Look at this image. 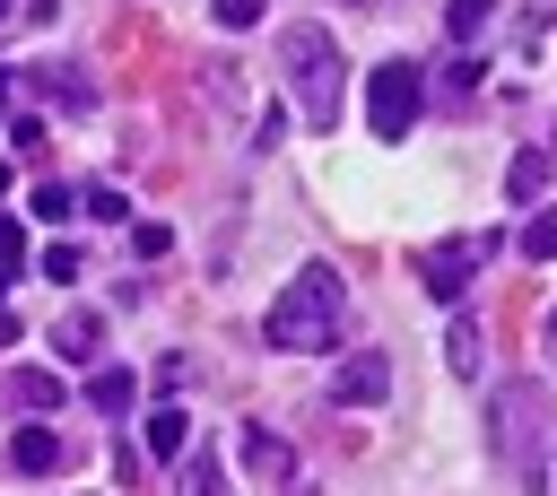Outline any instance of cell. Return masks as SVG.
Returning <instances> with one entry per match:
<instances>
[{"label":"cell","instance_id":"cell-12","mask_svg":"<svg viewBox=\"0 0 557 496\" xmlns=\"http://www.w3.org/2000/svg\"><path fill=\"white\" fill-rule=\"evenodd\" d=\"M131 392H139V383H131V365H96V374H87V409H104V418H122V409H131Z\"/></svg>","mask_w":557,"mask_h":496},{"label":"cell","instance_id":"cell-13","mask_svg":"<svg viewBox=\"0 0 557 496\" xmlns=\"http://www.w3.org/2000/svg\"><path fill=\"white\" fill-rule=\"evenodd\" d=\"M9 400H17V409H52V400H61V374H52V365H17V374H9Z\"/></svg>","mask_w":557,"mask_h":496},{"label":"cell","instance_id":"cell-26","mask_svg":"<svg viewBox=\"0 0 557 496\" xmlns=\"http://www.w3.org/2000/svg\"><path fill=\"white\" fill-rule=\"evenodd\" d=\"M470 87H479V61H470V52H461V61H453V70H444V96H470Z\"/></svg>","mask_w":557,"mask_h":496},{"label":"cell","instance_id":"cell-28","mask_svg":"<svg viewBox=\"0 0 557 496\" xmlns=\"http://www.w3.org/2000/svg\"><path fill=\"white\" fill-rule=\"evenodd\" d=\"M0 122H9V78H0Z\"/></svg>","mask_w":557,"mask_h":496},{"label":"cell","instance_id":"cell-5","mask_svg":"<svg viewBox=\"0 0 557 496\" xmlns=\"http://www.w3.org/2000/svg\"><path fill=\"white\" fill-rule=\"evenodd\" d=\"M487 252H496V235H487V226H479V235H444V244H426V252H418V287H426L435 305H461Z\"/></svg>","mask_w":557,"mask_h":496},{"label":"cell","instance_id":"cell-17","mask_svg":"<svg viewBox=\"0 0 557 496\" xmlns=\"http://www.w3.org/2000/svg\"><path fill=\"white\" fill-rule=\"evenodd\" d=\"M183 496H226V470L209 452H183Z\"/></svg>","mask_w":557,"mask_h":496},{"label":"cell","instance_id":"cell-9","mask_svg":"<svg viewBox=\"0 0 557 496\" xmlns=\"http://www.w3.org/2000/svg\"><path fill=\"white\" fill-rule=\"evenodd\" d=\"M244 470H252L261 487H278V479L296 470V452H287V444H278L270 426H244Z\"/></svg>","mask_w":557,"mask_h":496},{"label":"cell","instance_id":"cell-16","mask_svg":"<svg viewBox=\"0 0 557 496\" xmlns=\"http://www.w3.org/2000/svg\"><path fill=\"white\" fill-rule=\"evenodd\" d=\"M487 17H496V0H453V17H444V26H453V44H479V35H487Z\"/></svg>","mask_w":557,"mask_h":496},{"label":"cell","instance_id":"cell-1","mask_svg":"<svg viewBox=\"0 0 557 496\" xmlns=\"http://www.w3.org/2000/svg\"><path fill=\"white\" fill-rule=\"evenodd\" d=\"M339 322H348V287H339V270L331 261H305L296 278H287V296L270 305V348H287V357H322V348H339Z\"/></svg>","mask_w":557,"mask_h":496},{"label":"cell","instance_id":"cell-10","mask_svg":"<svg viewBox=\"0 0 557 496\" xmlns=\"http://www.w3.org/2000/svg\"><path fill=\"white\" fill-rule=\"evenodd\" d=\"M444 357H453V374H461V383H479V374H487V365H479V357H487V339H479V322H470V313H453Z\"/></svg>","mask_w":557,"mask_h":496},{"label":"cell","instance_id":"cell-25","mask_svg":"<svg viewBox=\"0 0 557 496\" xmlns=\"http://www.w3.org/2000/svg\"><path fill=\"white\" fill-rule=\"evenodd\" d=\"M183 383H191V357H183V348H174V357H157V392H183Z\"/></svg>","mask_w":557,"mask_h":496},{"label":"cell","instance_id":"cell-27","mask_svg":"<svg viewBox=\"0 0 557 496\" xmlns=\"http://www.w3.org/2000/svg\"><path fill=\"white\" fill-rule=\"evenodd\" d=\"M9 339H17V313H9V305H0V348H9Z\"/></svg>","mask_w":557,"mask_h":496},{"label":"cell","instance_id":"cell-8","mask_svg":"<svg viewBox=\"0 0 557 496\" xmlns=\"http://www.w3.org/2000/svg\"><path fill=\"white\" fill-rule=\"evenodd\" d=\"M139 444H148V461H183V452H191V418H183L174 400H157L148 426H139Z\"/></svg>","mask_w":557,"mask_h":496},{"label":"cell","instance_id":"cell-29","mask_svg":"<svg viewBox=\"0 0 557 496\" xmlns=\"http://www.w3.org/2000/svg\"><path fill=\"white\" fill-rule=\"evenodd\" d=\"M0 191H9V157H0Z\"/></svg>","mask_w":557,"mask_h":496},{"label":"cell","instance_id":"cell-24","mask_svg":"<svg viewBox=\"0 0 557 496\" xmlns=\"http://www.w3.org/2000/svg\"><path fill=\"white\" fill-rule=\"evenodd\" d=\"M165 244H174V235H165V226H148V218H139V226H131V252H139V261H157V252H165Z\"/></svg>","mask_w":557,"mask_h":496},{"label":"cell","instance_id":"cell-32","mask_svg":"<svg viewBox=\"0 0 557 496\" xmlns=\"http://www.w3.org/2000/svg\"><path fill=\"white\" fill-rule=\"evenodd\" d=\"M0 17H9V0H0Z\"/></svg>","mask_w":557,"mask_h":496},{"label":"cell","instance_id":"cell-11","mask_svg":"<svg viewBox=\"0 0 557 496\" xmlns=\"http://www.w3.org/2000/svg\"><path fill=\"white\" fill-rule=\"evenodd\" d=\"M52 348H61V365H70V357H96V348H104V322H96V313H61V322H52Z\"/></svg>","mask_w":557,"mask_h":496},{"label":"cell","instance_id":"cell-6","mask_svg":"<svg viewBox=\"0 0 557 496\" xmlns=\"http://www.w3.org/2000/svg\"><path fill=\"white\" fill-rule=\"evenodd\" d=\"M383 392H392V357H383V348H357V357L331 374V400H339V409H374Z\"/></svg>","mask_w":557,"mask_h":496},{"label":"cell","instance_id":"cell-7","mask_svg":"<svg viewBox=\"0 0 557 496\" xmlns=\"http://www.w3.org/2000/svg\"><path fill=\"white\" fill-rule=\"evenodd\" d=\"M61 452H70V444H61V435H52L44 418L9 435V470H17V479H52V470H61Z\"/></svg>","mask_w":557,"mask_h":496},{"label":"cell","instance_id":"cell-4","mask_svg":"<svg viewBox=\"0 0 557 496\" xmlns=\"http://www.w3.org/2000/svg\"><path fill=\"white\" fill-rule=\"evenodd\" d=\"M418 104H426V78H418V61H383V70L366 78V131H374V139H409Z\"/></svg>","mask_w":557,"mask_h":496},{"label":"cell","instance_id":"cell-22","mask_svg":"<svg viewBox=\"0 0 557 496\" xmlns=\"http://www.w3.org/2000/svg\"><path fill=\"white\" fill-rule=\"evenodd\" d=\"M0 270H9V278H17V270H26V226H17V218H9V209H0Z\"/></svg>","mask_w":557,"mask_h":496},{"label":"cell","instance_id":"cell-23","mask_svg":"<svg viewBox=\"0 0 557 496\" xmlns=\"http://www.w3.org/2000/svg\"><path fill=\"white\" fill-rule=\"evenodd\" d=\"M70 209H78L70 183H44V191H35V218H70Z\"/></svg>","mask_w":557,"mask_h":496},{"label":"cell","instance_id":"cell-31","mask_svg":"<svg viewBox=\"0 0 557 496\" xmlns=\"http://www.w3.org/2000/svg\"><path fill=\"white\" fill-rule=\"evenodd\" d=\"M0 296H9V270H0Z\"/></svg>","mask_w":557,"mask_h":496},{"label":"cell","instance_id":"cell-21","mask_svg":"<svg viewBox=\"0 0 557 496\" xmlns=\"http://www.w3.org/2000/svg\"><path fill=\"white\" fill-rule=\"evenodd\" d=\"M209 17H218L226 35H244V26H261V0H209Z\"/></svg>","mask_w":557,"mask_h":496},{"label":"cell","instance_id":"cell-14","mask_svg":"<svg viewBox=\"0 0 557 496\" xmlns=\"http://www.w3.org/2000/svg\"><path fill=\"white\" fill-rule=\"evenodd\" d=\"M505 191H513V200H540V191H548V157H540V148H522V157L505 165Z\"/></svg>","mask_w":557,"mask_h":496},{"label":"cell","instance_id":"cell-3","mask_svg":"<svg viewBox=\"0 0 557 496\" xmlns=\"http://www.w3.org/2000/svg\"><path fill=\"white\" fill-rule=\"evenodd\" d=\"M487 435H496V452L522 461V479L540 487V461H531V444L548 435V400H540V383H496V400H487Z\"/></svg>","mask_w":557,"mask_h":496},{"label":"cell","instance_id":"cell-30","mask_svg":"<svg viewBox=\"0 0 557 496\" xmlns=\"http://www.w3.org/2000/svg\"><path fill=\"white\" fill-rule=\"evenodd\" d=\"M548 348H557V313H548Z\"/></svg>","mask_w":557,"mask_h":496},{"label":"cell","instance_id":"cell-18","mask_svg":"<svg viewBox=\"0 0 557 496\" xmlns=\"http://www.w3.org/2000/svg\"><path fill=\"white\" fill-rule=\"evenodd\" d=\"M78 209H87V218H104V226H122V218H131V200H122L113 183H96V191H78Z\"/></svg>","mask_w":557,"mask_h":496},{"label":"cell","instance_id":"cell-20","mask_svg":"<svg viewBox=\"0 0 557 496\" xmlns=\"http://www.w3.org/2000/svg\"><path fill=\"white\" fill-rule=\"evenodd\" d=\"M522 252H531V261H557V209H540V218L522 226Z\"/></svg>","mask_w":557,"mask_h":496},{"label":"cell","instance_id":"cell-19","mask_svg":"<svg viewBox=\"0 0 557 496\" xmlns=\"http://www.w3.org/2000/svg\"><path fill=\"white\" fill-rule=\"evenodd\" d=\"M78 270H87L78 244H44V278H52V287H78Z\"/></svg>","mask_w":557,"mask_h":496},{"label":"cell","instance_id":"cell-2","mask_svg":"<svg viewBox=\"0 0 557 496\" xmlns=\"http://www.w3.org/2000/svg\"><path fill=\"white\" fill-rule=\"evenodd\" d=\"M278 61H287V87H296V122H305V131H331V122H339V87H348L331 35H322V26H287V35H278Z\"/></svg>","mask_w":557,"mask_h":496},{"label":"cell","instance_id":"cell-15","mask_svg":"<svg viewBox=\"0 0 557 496\" xmlns=\"http://www.w3.org/2000/svg\"><path fill=\"white\" fill-rule=\"evenodd\" d=\"M44 96H52V104H70V113H87V104H96V87H87L78 70H44Z\"/></svg>","mask_w":557,"mask_h":496}]
</instances>
